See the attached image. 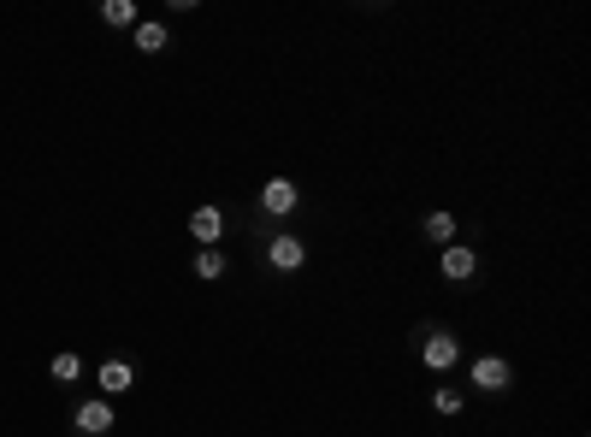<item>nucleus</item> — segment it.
<instances>
[{"mask_svg":"<svg viewBox=\"0 0 591 437\" xmlns=\"http://www.w3.org/2000/svg\"><path fill=\"white\" fill-rule=\"evenodd\" d=\"M190 237H196L201 249H219L225 243V213L219 207H196L190 213Z\"/></svg>","mask_w":591,"mask_h":437,"instance_id":"0eeeda50","label":"nucleus"},{"mask_svg":"<svg viewBox=\"0 0 591 437\" xmlns=\"http://www.w3.org/2000/svg\"><path fill=\"white\" fill-rule=\"evenodd\" d=\"M432 408H438V414H461V390H450V384H444V390L432 396Z\"/></svg>","mask_w":591,"mask_h":437,"instance_id":"4468645a","label":"nucleus"},{"mask_svg":"<svg viewBox=\"0 0 591 437\" xmlns=\"http://www.w3.org/2000/svg\"><path fill=\"white\" fill-rule=\"evenodd\" d=\"M95 384H101V396H131L136 390V361H101Z\"/></svg>","mask_w":591,"mask_h":437,"instance_id":"423d86ee","label":"nucleus"},{"mask_svg":"<svg viewBox=\"0 0 591 437\" xmlns=\"http://www.w3.org/2000/svg\"><path fill=\"white\" fill-rule=\"evenodd\" d=\"M231 272V260H225V249H201L196 254V278H207V284H219Z\"/></svg>","mask_w":591,"mask_h":437,"instance_id":"f8f14e48","label":"nucleus"},{"mask_svg":"<svg viewBox=\"0 0 591 437\" xmlns=\"http://www.w3.org/2000/svg\"><path fill=\"white\" fill-rule=\"evenodd\" d=\"M302 260H308L302 237H266V266L272 272H302Z\"/></svg>","mask_w":591,"mask_h":437,"instance_id":"20e7f679","label":"nucleus"},{"mask_svg":"<svg viewBox=\"0 0 591 437\" xmlns=\"http://www.w3.org/2000/svg\"><path fill=\"white\" fill-rule=\"evenodd\" d=\"M467 378H473V390H485V396H503V390L515 384V367H509L503 355H479Z\"/></svg>","mask_w":591,"mask_h":437,"instance_id":"f03ea898","label":"nucleus"},{"mask_svg":"<svg viewBox=\"0 0 591 437\" xmlns=\"http://www.w3.org/2000/svg\"><path fill=\"white\" fill-rule=\"evenodd\" d=\"M131 42H136V54H148V60H154V54H166V48H172V30H166V24H136Z\"/></svg>","mask_w":591,"mask_h":437,"instance_id":"1a4fd4ad","label":"nucleus"},{"mask_svg":"<svg viewBox=\"0 0 591 437\" xmlns=\"http://www.w3.org/2000/svg\"><path fill=\"white\" fill-rule=\"evenodd\" d=\"M296 201H302V189L290 184V178H266V184H261V207L272 213V219L296 213Z\"/></svg>","mask_w":591,"mask_h":437,"instance_id":"39448f33","label":"nucleus"},{"mask_svg":"<svg viewBox=\"0 0 591 437\" xmlns=\"http://www.w3.org/2000/svg\"><path fill=\"white\" fill-rule=\"evenodd\" d=\"M101 18L113 24V30H136L142 18H136V0H101Z\"/></svg>","mask_w":591,"mask_h":437,"instance_id":"9b49d317","label":"nucleus"},{"mask_svg":"<svg viewBox=\"0 0 591 437\" xmlns=\"http://www.w3.org/2000/svg\"><path fill=\"white\" fill-rule=\"evenodd\" d=\"M456 361H461L456 331H444V325H426V337H420V367H426V373H450Z\"/></svg>","mask_w":591,"mask_h":437,"instance_id":"f257e3e1","label":"nucleus"},{"mask_svg":"<svg viewBox=\"0 0 591 437\" xmlns=\"http://www.w3.org/2000/svg\"><path fill=\"white\" fill-rule=\"evenodd\" d=\"M420 231H426V237H432V243H438V249H450V243H456V213H426V225H420Z\"/></svg>","mask_w":591,"mask_h":437,"instance_id":"9d476101","label":"nucleus"},{"mask_svg":"<svg viewBox=\"0 0 591 437\" xmlns=\"http://www.w3.org/2000/svg\"><path fill=\"white\" fill-rule=\"evenodd\" d=\"M48 373H54V384H60V390H71V384L83 378V361H77V355H54V367H48Z\"/></svg>","mask_w":591,"mask_h":437,"instance_id":"ddd939ff","label":"nucleus"},{"mask_svg":"<svg viewBox=\"0 0 591 437\" xmlns=\"http://www.w3.org/2000/svg\"><path fill=\"white\" fill-rule=\"evenodd\" d=\"M71 426H77V437H107V432H113V402H107V396H89V402H77Z\"/></svg>","mask_w":591,"mask_h":437,"instance_id":"7ed1b4c3","label":"nucleus"},{"mask_svg":"<svg viewBox=\"0 0 591 437\" xmlns=\"http://www.w3.org/2000/svg\"><path fill=\"white\" fill-rule=\"evenodd\" d=\"M473 272H479V254L467 249V243H450L444 249V278L450 284H473Z\"/></svg>","mask_w":591,"mask_h":437,"instance_id":"6e6552de","label":"nucleus"}]
</instances>
